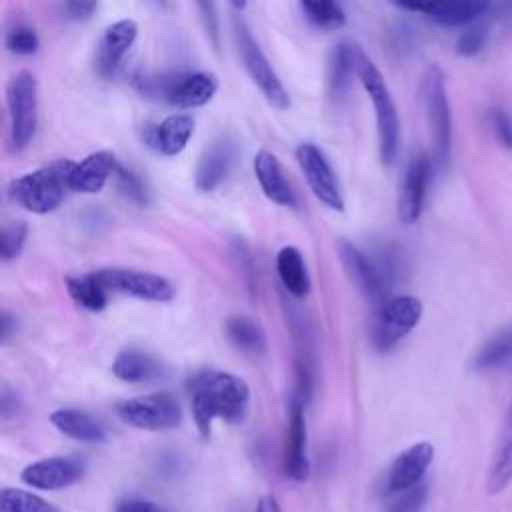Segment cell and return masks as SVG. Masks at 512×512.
<instances>
[{
	"instance_id": "1f68e13d",
	"label": "cell",
	"mask_w": 512,
	"mask_h": 512,
	"mask_svg": "<svg viewBox=\"0 0 512 512\" xmlns=\"http://www.w3.org/2000/svg\"><path fill=\"white\" fill-rule=\"evenodd\" d=\"M0 510L2 512H60L48 500L22 488H2Z\"/></svg>"
},
{
	"instance_id": "f1b7e54d",
	"label": "cell",
	"mask_w": 512,
	"mask_h": 512,
	"mask_svg": "<svg viewBox=\"0 0 512 512\" xmlns=\"http://www.w3.org/2000/svg\"><path fill=\"white\" fill-rule=\"evenodd\" d=\"M66 290L78 306H82L90 312H100L106 308L108 290L100 284V280L96 278L94 272L82 274V276H68Z\"/></svg>"
},
{
	"instance_id": "836d02e7",
	"label": "cell",
	"mask_w": 512,
	"mask_h": 512,
	"mask_svg": "<svg viewBox=\"0 0 512 512\" xmlns=\"http://www.w3.org/2000/svg\"><path fill=\"white\" fill-rule=\"evenodd\" d=\"M8 52L16 54V56H30L38 50L40 46V38L36 34V30L28 24H16L6 32V40H4Z\"/></svg>"
},
{
	"instance_id": "ac0fdd59",
	"label": "cell",
	"mask_w": 512,
	"mask_h": 512,
	"mask_svg": "<svg viewBox=\"0 0 512 512\" xmlns=\"http://www.w3.org/2000/svg\"><path fill=\"white\" fill-rule=\"evenodd\" d=\"M136 36H138V24L130 18H122L110 24L98 42V50L94 58L96 72L100 76H110L120 64V60L124 58V54L136 42Z\"/></svg>"
},
{
	"instance_id": "277c9868",
	"label": "cell",
	"mask_w": 512,
	"mask_h": 512,
	"mask_svg": "<svg viewBox=\"0 0 512 512\" xmlns=\"http://www.w3.org/2000/svg\"><path fill=\"white\" fill-rule=\"evenodd\" d=\"M420 98L432 138L434 160L446 166L452 150V116L444 84V74L438 66H428L420 82Z\"/></svg>"
},
{
	"instance_id": "8992f818",
	"label": "cell",
	"mask_w": 512,
	"mask_h": 512,
	"mask_svg": "<svg viewBox=\"0 0 512 512\" xmlns=\"http://www.w3.org/2000/svg\"><path fill=\"white\" fill-rule=\"evenodd\" d=\"M234 38H236L238 54L244 62V68L252 78V82L258 86V90L262 92V96L266 98V102L276 110H288L290 94L244 22H238V20L234 22Z\"/></svg>"
},
{
	"instance_id": "6da1fadb",
	"label": "cell",
	"mask_w": 512,
	"mask_h": 512,
	"mask_svg": "<svg viewBox=\"0 0 512 512\" xmlns=\"http://www.w3.org/2000/svg\"><path fill=\"white\" fill-rule=\"evenodd\" d=\"M188 392L194 422L202 438H210L214 418L238 424L244 420L250 406L248 384L230 372H200L190 378Z\"/></svg>"
},
{
	"instance_id": "4316f807",
	"label": "cell",
	"mask_w": 512,
	"mask_h": 512,
	"mask_svg": "<svg viewBox=\"0 0 512 512\" xmlns=\"http://www.w3.org/2000/svg\"><path fill=\"white\" fill-rule=\"evenodd\" d=\"M390 2L402 10L426 14L440 26H448V28L460 22L468 6V0H390Z\"/></svg>"
},
{
	"instance_id": "d6a6232c",
	"label": "cell",
	"mask_w": 512,
	"mask_h": 512,
	"mask_svg": "<svg viewBox=\"0 0 512 512\" xmlns=\"http://www.w3.org/2000/svg\"><path fill=\"white\" fill-rule=\"evenodd\" d=\"M114 176H116V182H118L120 192H122L126 198H130V200L136 202L138 206H146V204L150 202V198H152V196H150V188H148L146 180H144L140 174H136L134 170H130V168L118 164Z\"/></svg>"
},
{
	"instance_id": "7402d4cb",
	"label": "cell",
	"mask_w": 512,
	"mask_h": 512,
	"mask_svg": "<svg viewBox=\"0 0 512 512\" xmlns=\"http://www.w3.org/2000/svg\"><path fill=\"white\" fill-rule=\"evenodd\" d=\"M254 174L268 200H272L278 206L296 208V194L288 184L278 158L272 152L260 150L254 156Z\"/></svg>"
},
{
	"instance_id": "30bf717a",
	"label": "cell",
	"mask_w": 512,
	"mask_h": 512,
	"mask_svg": "<svg viewBox=\"0 0 512 512\" xmlns=\"http://www.w3.org/2000/svg\"><path fill=\"white\" fill-rule=\"evenodd\" d=\"M296 162L312 190V194L330 210H344V194L340 180L326 154L312 142H302L296 148Z\"/></svg>"
},
{
	"instance_id": "ffe728a7",
	"label": "cell",
	"mask_w": 512,
	"mask_h": 512,
	"mask_svg": "<svg viewBox=\"0 0 512 512\" xmlns=\"http://www.w3.org/2000/svg\"><path fill=\"white\" fill-rule=\"evenodd\" d=\"M234 162V144L228 138H220L212 142L200 156L196 174H194V184L200 192H212L218 188Z\"/></svg>"
},
{
	"instance_id": "4fadbf2b",
	"label": "cell",
	"mask_w": 512,
	"mask_h": 512,
	"mask_svg": "<svg viewBox=\"0 0 512 512\" xmlns=\"http://www.w3.org/2000/svg\"><path fill=\"white\" fill-rule=\"evenodd\" d=\"M218 92V78L212 72L178 74L162 82V96L178 108H200Z\"/></svg>"
},
{
	"instance_id": "9a60e30c",
	"label": "cell",
	"mask_w": 512,
	"mask_h": 512,
	"mask_svg": "<svg viewBox=\"0 0 512 512\" xmlns=\"http://www.w3.org/2000/svg\"><path fill=\"white\" fill-rule=\"evenodd\" d=\"M434 448L430 442H418L406 448L396 456L388 470L386 490L388 492H404L416 484H420L424 472L432 464Z\"/></svg>"
},
{
	"instance_id": "4dcf8cb0",
	"label": "cell",
	"mask_w": 512,
	"mask_h": 512,
	"mask_svg": "<svg viewBox=\"0 0 512 512\" xmlns=\"http://www.w3.org/2000/svg\"><path fill=\"white\" fill-rule=\"evenodd\" d=\"M306 18L322 30H338L346 24L344 10L336 0H298Z\"/></svg>"
},
{
	"instance_id": "e575fe53",
	"label": "cell",
	"mask_w": 512,
	"mask_h": 512,
	"mask_svg": "<svg viewBox=\"0 0 512 512\" xmlns=\"http://www.w3.org/2000/svg\"><path fill=\"white\" fill-rule=\"evenodd\" d=\"M488 38V26L484 22H470L468 28H464L456 40V52L460 56H474L478 54Z\"/></svg>"
},
{
	"instance_id": "3957f363",
	"label": "cell",
	"mask_w": 512,
	"mask_h": 512,
	"mask_svg": "<svg viewBox=\"0 0 512 512\" xmlns=\"http://www.w3.org/2000/svg\"><path fill=\"white\" fill-rule=\"evenodd\" d=\"M70 168L72 160H56L12 180L8 190L12 202L32 214H48L56 210L68 190Z\"/></svg>"
},
{
	"instance_id": "9c48e42d",
	"label": "cell",
	"mask_w": 512,
	"mask_h": 512,
	"mask_svg": "<svg viewBox=\"0 0 512 512\" xmlns=\"http://www.w3.org/2000/svg\"><path fill=\"white\" fill-rule=\"evenodd\" d=\"M94 274L108 292L126 294L146 302H170L176 294L170 280L154 272L130 268H102Z\"/></svg>"
},
{
	"instance_id": "7c38bea8",
	"label": "cell",
	"mask_w": 512,
	"mask_h": 512,
	"mask_svg": "<svg viewBox=\"0 0 512 512\" xmlns=\"http://www.w3.org/2000/svg\"><path fill=\"white\" fill-rule=\"evenodd\" d=\"M84 474V464L70 456H52L28 464L20 478L26 486L38 490H60L76 484Z\"/></svg>"
},
{
	"instance_id": "f546056e",
	"label": "cell",
	"mask_w": 512,
	"mask_h": 512,
	"mask_svg": "<svg viewBox=\"0 0 512 512\" xmlns=\"http://www.w3.org/2000/svg\"><path fill=\"white\" fill-rule=\"evenodd\" d=\"M226 336L228 340L246 354H262L266 350V334L264 330L246 316H232L226 320Z\"/></svg>"
},
{
	"instance_id": "ba28073f",
	"label": "cell",
	"mask_w": 512,
	"mask_h": 512,
	"mask_svg": "<svg viewBox=\"0 0 512 512\" xmlns=\"http://www.w3.org/2000/svg\"><path fill=\"white\" fill-rule=\"evenodd\" d=\"M422 318V302L416 296H394L386 300L372 324L370 340L376 350H390Z\"/></svg>"
},
{
	"instance_id": "74e56055",
	"label": "cell",
	"mask_w": 512,
	"mask_h": 512,
	"mask_svg": "<svg viewBox=\"0 0 512 512\" xmlns=\"http://www.w3.org/2000/svg\"><path fill=\"white\" fill-rule=\"evenodd\" d=\"M426 496H428V486L416 484V486L404 490V496L392 504L390 512H420L426 502Z\"/></svg>"
},
{
	"instance_id": "8d00e7d4",
	"label": "cell",
	"mask_w": 512,
	"mask_h": 512,
	"mask_svg": "<svg viewBox=\"0 0 512 512\" xmlns=\"http://www.w3.org/2000/svg\"><path fill=\"white\" fill-rule=\"evenodd\" d=\"M196 6H198V12H200L202 26H204L212 46L218 50L220 48V24H218L216 4H214V0H196Z\"/></svg>"
},
{
	"instance_id": "cb8c5ba5",
	"label": "cell",
	"mask_w": 512,
	"mask_h": 512,
	"mask_svg": "<svg viewBox=\"0 0 512 512\" xmlns=\"http://www.w3.org/2000/svg\"><path fill=\"white\" fill-rule=\"evenodd\" d=\"M112 374L122 382L140 384L158 378L162 374V364L140 348H124L112 362Z\"/></svg>"
},
{
	"instance_id": "d4e9b609",
	"label": "cell",
	"mask_w": 512,
	"mask_h": 512,
	"mask_svg": "<svg viewBox=\"0 0 512 512\" xmlns=\"http://www.w3.org/2000/svg\"><path fill=\"white\" fill-rule=\"evenodd\" d=\"M52 426L68 438L80 442H104L106 430L104 426L84 410L78 408H58L50 414Z\"/></svg>"
},
{
	"instance_id": "d590c367",
	"label": "cell",
	"mask_w": 512,
	"mask_h": 512,
	"mask_svg": "<svg viewBox=\"0 0 512 512\" xmlns=\"http://www.w3.org/2000/svg\"><path fill=\"white\" fill-rule=\"evenodd\" d=\"M28 226L26 222H10L2 230V244H0V254L4 260H12L22 252V246L26 242Z\"/></svg>"
},
{
	"instance_id": "ab89813d",
	"label": "cell",
	"mask_w": 512,
	"mask_h": 512,
	"mask_svg": "<svg viewBox=\"0 0 512 512\" xmlns=\"http://www.w3.org/2000/svg\"><path fill=\"white\" fill-rule=\"evenodd\" d=\"M492 126L498 142L512 150V118L504 110H492Z\"/></svg>"
},
{
	"instance_id": "2e32d148",
	"label": "cell",
	"mask_w": 512,
	"mask_h": 512,
	"mask_svg": "<svg viewBox=\"0 0 512 512\" xmlns=\"http://www.w3.org/2000/svg\"><path fill=\"white\" fill-rule=\"evenodd\" d=\"M116 168L118 162L110 150L92 152L80 162H72V168L68 172V190L96 194L104 188L108 178L114 176Z\"/></svg>"
},
{
	"instance_id": "7a4b0ae2",
	"label": "cell",
	"mask_w": 512,
	"mask_h": 512,
	"mask_svg": "<svg viewBox=\"0 0 512 512\" xmlns=\"http://www.w3.org/2000/svg\"><path fill=\"white\" fill-rule=\"evenodd\" d=\"M356 76L374 106L380 160L382 164L390 166L396 160L400 144V118L394 98L384 82V76L362 50L356 54Z\"/></svg>"
},
{
	"instance_id": "5b68a950",
	"label": "cell",
	"mask_w": 512,
	"mask_h": 512,
	"mask_svg": "<svg viewBox=\"0 0 512 512\" xmlns=\"http://www.w3.org/2000/svg\"><path fill=\"white\" fill-rule=\"evenodd\" d=\"M6 106L10 120V148L22 152L38 128V84L32 72H16L6 86Z\"/></svg>"
},
{
	"instance_id": "44dd1931",
	"label": "cell",
	"mask_w": 512,
	"mask_h": 512,
	"mask_svg": "<svg viewBox=\"0 0 512 512\" xmlns=\"http://www.w3.org/2000/svg\"><path fill=\"white\" fill-rule=\"evenodd\" d=\"M356 54H358V48H354L352 44L340 42L332 48L328 56L326 94L334 108H338L348 98L352 72H356Z\"/></svg>"
},
{
	"instance_id": "d6986e66",
	"label": "cell",
	"mask_w": 512,
	"mask_h": 512,
	"mask_svg": "<svg viewBox=\"0 0 512 512\" xmlns=\"http://www.w3.org/2000/svg\"><path fill=\"white\" fill-rule=\"evenodd\" d=\"M194 134V118L190 114H170L160 124L144 128V142L158 154H180Z\"/></svg>"
},
{
	"instance_id": "e0dca14e",
	"label": "cell",
	"mask_w": 512,
	"mask_h": 512,
	"mask_svg": "<svg viewBox=\"0 0 512 512\" xmlns=\"http://www.w3.org/2000/svg\"><path fill=\"white\" fill-rule=\"evenodd\" d=\"M430 180V160L420 154L414 156L406 168L400 196H398V218L404 224H412L420 218Z\"/></svg>"
},
{
	"instance_id": "b9f144b4",
	"label": "cell",
	"mask_w": 512,
	"mask_h": 512,
	"mask_svg": "<svg viewBox=\"0 0 512 512\" xmlns=\"http://www.w3.org/2000/svg\"><path fill=\"white\" fill-rule=\"evenodd\" d=\"M256 512H282L276 498L274 496H264L258 506H256Z\"/></svg>"
},
{
	"instance_id": "ee69618b",
	"label": "cell",
	"mask_w": 512,
	"mask_h": 512,
	"mask_svg": "<svg viewBox=\"0 0 512 512\" xmlns=\"http://www.w3.org/2000/svg\"><path fill=\"white\" fill-rule=\"evenodd\" d=\"M236 10H244L246 8V4H248V0H228Z\"/></svg>"
},
{
	"instance_id": "f35d334b",
	"label": "cell",
	"mask_w": 512,
	"mask_h": 512,
	"mask_svg": "<svg viewBox=\"0 0 512 512\" xmlns=\"http://www.w3.org/2000/svg\"><path fill=\"white\" fill-rule=\"evenodd\" d=\"M98 8V0H64V14L74 22L88 20Z\"/></svg>"
},
{
	"instance_id": "83f0119b",
	"label": "cell",
	"mask_w": 512,
	"mask_h": 512,
	"mask_svg": "<svg viewBox=\"0 0 512 512\" xmlns=\"http://www.w3.org/2000/svg\"><path fill=\"white\" fill-rule=\"evenodd\" d=\"M512 362V322L492 334L474 356V370H492Z\"/></svg>"
},
{
	"instance_id": "8fae6325",
	"label": "cell",
	"mask_w": 512,
	"mask_h": 512,
	"mask_svg": "<svg viewBox=\"0 0 512 512\" xmlns=\"http://www.w3.org/2000/svg\"><path fill=\"white\" fill-rule=\"evenodd\" d=\"M338 254L342 260V266L350 280L360 288V292L372 302L382 306L386 302L388 282L380 274L378 266L370 256H366L358 246H354L348 240H340Z\"/></svg>"
},
{
	"instance_id": "7bdbcfd3",
	"label": "cell",
	"mask_w": 512,
	"mask_h": 512,
	"mask_svg": "<svg viewBox=\"0 0 512 512\" xmlns=\"http://www.w3.org/2000/svg\"><path fill=\"white\" fill-rule=\"evenodd\" d=\"M14 326H16V322L12 320V316L8 312H2V330H0L2 332V342L8 340V336H10Z\"/></svg>"
},
{
	"instance_id": "603a6c76",
	"label": "cell",
	"mask_w": 512,
	"mask_h": 512,
	"mask_svg": "<svg viewBox=\"0 0 512 512\" xmlns=\"http://www.w3.org/2000/svg\"><path fill=\"white\" fill-rule=\"evenodd\" d=\"M510 482H512V400L508 404V410L496 440V448L488 468L486 488L490 494H498Z\"/></svg>"
},
{
	"instance_id": "484cf974",
	"label": "cell",
	"mask_w": 512,
	"mask_h": 512,
	"mask_svg": "<svg viewBox=\"0 0 512 512\" xmlns=\"http://www.w3.org/2000/svg\"><path fill=\"white\" fill-rule=\"evenodd\" d=\"M278 278L286 292L296 298H304L310 292V274L304 262V256L296 246H284L276 254Z\"/></svg>"
},
{
	"instance_id": "52a82bcc",
	"label": "cell",
	"mask_w": 512,
	"mask_h": 512,
	"mask_svg": "<svg viewBox=\"0 0 512 512\" xmlns=\"http://www.w3.org/2000/svg\"><path fill=\"white\" fill-rule=\"evenodd\" d=\"M116 414L124 424L152 432L170 430L182 422L178 400L166 392L128 398L116 406Z\"/></svg>"
},
{
	"instance_id": "60d3db41",
	"label": "cell",
	"mask_w": 512,
	"mask_h": 512,
	"mask_svg": "<svg viewBox=\"0 0 512 512\" xmlns=\"http://www.w3.org/2000/svg\"><path fill=\"white\" fill-rule=\"evenodd\" d=\"M114 512H168V510L150 502V500L130 496V498L118 500L116 506H114Z\"/></svg>"
},
{
	"instance_id": "5bb4252c",
	"label": "cell",
	"mask_w": 512,
	"mask_h": 512,
	"mask_svg": "<svg viewBox=\"0 0 512 512\" xmlns=\"http://www.w3.org/2000/svg\"><path fill=\"white\" fill-rule=\"evenodd\" d=\"M310 472L308 450H306V418L304 404L292 398L288 430H286V446H284V474L294 482H304Z\"/></svg>"
}]
</instances>
